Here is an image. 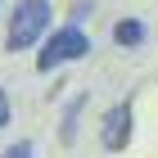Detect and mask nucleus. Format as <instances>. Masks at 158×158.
Listing matches in <instances>:
<instances>
[{"label":"nucleus","mask_w":158,"mask_h":158,"mask_svg":"<svg viewBox=\"0 0 158 158\" xmlns=\"http://www.w3.org/2000/svg\"><path fill=\"white\" fill-rule=\"evenodd\" d=\"M50 32V0H18L9 14V32H5V45L14 54L32 50L41 36Z\"/></svg>","instance_id":"f257e3e1"},{"label":"nucleus","mask_w":158,"mask_h":158,"mask_svg":"<svg viewBox=\"0 0 158 158\" xmlns=\"http://www.w3.org/2000/svg\"><path fill=\"white\" fill-rule=\"evenodd\" d=\"M86 54H90L86 32L77 23H68V27H59L54 36H45V45H41V54H36V68H41V73H54V68H63V63L86 59Z\"/></svg>","instance_id":"f03ea898"},{"label":"nucleus","mask_w":158,"mask_h":158,"mask_svg":"<svg viewBox=\"0 0 158 158\" xmlns=\"http://www.w3.org/2000/svg\"><path fill=\"white\" fill-rule=\"evenodd\" d=\"M131 135H135V113H131V104L122 99V104H113V109L104 113V122H99V140H104L109 154H122V149L131 145Z\"/></svg>","instance_id":"7ed1b4c3"},{"label":"nucleus","mask_w":158,"mask_h":158,"mask_svg":"<svg viewBox=\"0 0 158 158\" xmlns=\"http://www.w3.org/2000/svg\"><path fill=\"white\" fill-rule=\"evenodd\" d=\"M113 41H118V45H140V41H145V23H140V18H122V23L113 27Z\"/></svg>","instance_id":"20e7f679"},{"label":"nucleus","mask_w":158,"mask_h":158,"mask_svg":"<svg viewBox=\"0 0 158 158\" xmlns=\"http://www.w3.org/2000/svg\"><path fill=\"white\" fill-rule=\"evenodd\" d=\"M81 104H86V95H77L73 104H68V113H63V122H59V140H63V145L77 140V113H81Z\"/></svg>","instance_id":"39448f33"},{"label":"nucleus","mask_w":158,"mask_h":158,"mask_svg":"<svg viewBox=\"0 0 158 158\" xmlns=\"http://www.w3.org/2000/svg\"><path fill=\"white\" fill-rule=\"evenodd\" d=\"M0 158H32V145H27V140H18V145H9Z\"/></svg>","instance_id":"423d86ee"},{"label":"nucleus","mask_w":158,"mask_h":158,"mask_svg":"<svg viewBox=\"0 0 158 158\" xmlns=\"http://www.w3.org/2000/svg\"><path fill=\"white\" fill-rule=\"evenodd\" d=\"M0 127H9V95L0 90Z\"/></svg>","instance_id":"0eeeda50"}]
</instances>
